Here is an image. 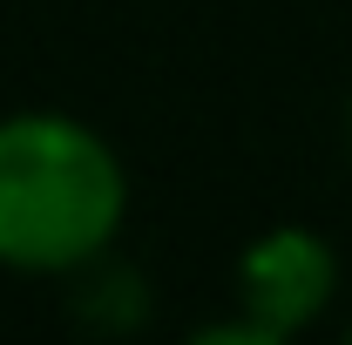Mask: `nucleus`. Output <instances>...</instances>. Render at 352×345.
I'll return each mask as SVG.
<instances>
[{
    "label": "nucleus",
    "instance_id": "2",
    "mask_svg": "<svg viewBox=\"0 0 352 345\" xmlns=\"http://www.w3.org/2000/svg\"><path fill=\"white\" fill-rule=\"evenodd\" d=\"M332 278H339V264H332V251L311 230H271L237 264V298H244V318L271 345L285 332H305L311 318L325 311Z\"/></svg>",
    "mask_w": 352,
    "mask_h": 345
},
{
    "label": "nucleus",
    "instance_id": "1",
    "mask_svg": "<svg viewBox=\"0 0 352 345\" xmlns=\"http://www.w3.org/2000/svg\"><path fill=\"white\" fill-rule=\"evenodd\" d=\"M129 203L116 149L68 115L0 122V264L75 271L102 258Z\"/></svg>",
    "mask_w": 352,
    "mask_h": 345
}]
</instances>
